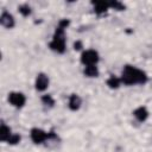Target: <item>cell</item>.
<instances>
[{
    "label": "cell",
    "mask_w": 152,
    "mask_h": 152,
    "mask_svg": "<svg viewBox=\"0 0 152 152\" xmlns=\"http://www.w3.org/2000/svg\"><path fill=\"white\" fill-rule=\"evenodd\" d=\"M8 101H10V103L12 106H14L17 108H20V107H23L25 104L26 99H25V95L24 94L18 93V91H12L8 95Z\"/></svg>",
    "instance_id": "obj_4"
},
{
    "label": "cell",
    "mask_w": 152,
    "mask_h": 152,
    "mask_svg": "<svg viewBox=\"0 0 152 152\" xmlns=\"http://www.w3.org/2000/svg\"><path fill=\"white\" fill-rule=\"evenodd\" d=\"M42 102H43V104H45L48 107H53V104H55V100L52 99L51 95H43Z\"/></svg>",
    "instance_id": "obj_14"
},
{
    "label": "cell",
    "mask_w": 152,
    "mask_h": 152,
    "mask_svg": "<svg viewBox=\"0 0 152 152\" xmlns=\"http://www.w3.org/2000/svg\"><path fill=\"white\" fill-rule=\"evenodd\" d=\"M0 23L6 28H12L14 26V18H13L12 14H10L6 11H4L2 14H1V17H0Z\"/></svg>",
    "instance_id": "obj_7"
},
{
    "label": "cell",
    "mask_w": 152,
    "mask_h": 152,
    "mask_svg": "<svg viewBox=\"0 0 152 152\" xmlns=\"http://www.w3.org/2000/svg\"><path fill=\"white\" fill-rule=\"evenodd\" d=\"M133 114H134V116H135V119L138 120V121H145L146 119H147V116H148V112H147V109L145 108V107H138L134 112H133Z\"/></svg>",
    "instance_id": "obj_8"
},
{
    "label": "cell",
    "mask_w": 152,
    "mask_h": 152,
    "mask_svg": "<svg viewBox=\"0 0 152 152\" xmlns=\"http://www.w3.org/2000/svg\"><path fill=\"white\" fill-rule=\"evenodd\" d=\"M120 78H118V77H115V76H110L109 78H108V81H107V86L109 87V88H112V89H116V88H119V86H120Z\"/></svg>",
    "instance_id": "obj_13"
},
{
    "label": "cell",
    "mask_w": 152,
    "mask_h": 152,
    "mask_svg": "<svg viewBox=\"0 0 152 152\" xmlns=\"http://www.w3.org/2000/svg\"><path fill=\"white\" fill-rule=\"evenodd\" d=\"M19 12H20L24 17H27V15L31 13V8H30L28 5H21V6H19Z\"/></svg>",
    "instance_id": "obj_15"
},
{
    "label": "cell",
    "mask_w": 152,
    "mask_h": 152,
    "mask_svg": "<svg viewBox=\"0 0 152 152\" xmlns=\"http://www.w3.org/2000/svg\"><path fill=\"white\" fill-rule=\"evenodd\" d=\"M84 75H87L88 77H97L99 70H97L96 65H88V66H86Z\"/></svg>",
    "instance_id": "obj_12"
},
{
    "label": "cell",
    "mask_w": 152,
    "mask_h": 152,
    "mask_svg": "<svg viewBox=\"0 0 152 152\" xmlns=\"http://www.w3.org/2000/svg\"><path fill=\"white\" fill-rule=\"evenodd\" d=\"M94 6H95V12L97 14H101V13H104L107 11V8L109 7V4L108 2H93Z\"/></svg>",
    "instance_id": "obj_11"
},
{
    "label": "cell",
    "mask_w": 152,
    "mask_h": 152,
    "mask_svg": "<svg viewBox=\"0 0 152 152\" xmlns=\"http://www.w3.org/2000/svg\"><path fill=\"white\" fill-rule=\"evenodd\" d=\"M81 97L76 94H71L70 99H69V108L71 110H77L81 107Z\"/></svg>",
    "instance_id": "obj_9"
},
{
    "label": "cell",
    "mask_w": 152,
    "mask_h": 152,
    "mask_svg": "<svg viewBox=\"0 0 152 152\" xmlns=\"http://www.w3.org/2000/svg\"><path fill=\"white\" fill-rule=\"evenodd\" d=\"M49 138V133L44 132L40 128H32L31 129V139L34 144H42L46 141Z\"/></svg>",
    "instance_id": "obj_5"
},
{
    "label": "cell",
    "mask_w": 152,
    "mask_h": 152,
    "mask_svg": "<svg viewBox=\"0 0 152 152\" xmlns=\"http://www.w3.org/2000/svg\"><path fill=\"white\" fill-rule=\"evenodd\" d=\"M69 25V20L68 19H62L58 24V26L56 27L53 38L51 40V43L49 44L50 49L58 52V53H63L65 51V33L64 30L66 28V26Z\"/></svg>",
    "instance_id": "obj_2"
},
{
    "label": "cell",
    "mask_w": 152,
    "mask_h": 152,
    "mask_svg": "<svg viewBox=\"0 0 152 152\" xmlns=\"http://www.w3.org/2000/svg\"><path fill=\"white\" fill-rule=\"evenodd\" d=\"M11 135H12L11 128H10L8 126H6V125L2 122V124H1V127H0V140H1V141H7Z\"/></svg>",
    "instance_id": "obj_10"
},
{
    "label": "cell",
    "mask_w": 152,
    "mask_h": 152,
    "mask_svg": "<svg viewBox=\"0 0 152 152\" xmlns=\"http://www.w3.org/2000/svg\"><path fill=\"white\" fill-rule=\"evenodd\" d=\"M109 6H110V7H114V8H116V10H119V11L125 10V6H124L122 4H120V2H118V1L110 2V4H109Z\"/></svg>",
    "instance_id": "obj_17"
},
{
    "label": "cell",
    "mask_w": 152,
    "mask_h": 152,
    "mask_svg": "<svg viewBox=\"0 0 152 152\" xmlns=\"http://www.w3.org/2000/svg\"><path fill=\"white\" fill-rule=\"evenodd\" d=\"M81 62L88 65H95L99 62V53L95 50H86L81 56Z\"/></svg>",
    "instance_id": "obj_3"
},
{
    "label": "cell",
    "mask_w": 152,
    "mask_h": 152,
    "mask_svg": "<svg viewBox=\"0 0 152 152\" xmlns=\"http://www.w3.org/2000/svg\"><path fill=\"white\" fill-rule=\"evenodd\" d=\"M121 81L127 86L142 84L147 81V75L142 70H140L135 66L126 65L121 74Z\"/></svg>",
    "instance_id": "obj_1"
},
{
    "label": "cell",
    "mask_w": 152,
    "mask_h": 152,
    "mask_svg": "<svg viewBox=\"0 0 152 152\" xmlns=\"http://www.w3.org/2000/svg\"><path fill=\"white\" fill-rule=\"evenodd\" d=\"M19 141H20V135H19V134H12V135L10 137V139L7 140V142L11 144V145H15V144H18Z\"/></svg>",
    "instance_id": "obj_16"
},
{
    "label": "cell",
    "mask_w": 152,
    "mask_h": 152,
    "mask_svg": "<svg viewBox=\"0 0 152 152\" xmlns=\"http://www.w3.org/2000/svg\"><path fill=\"white\" fill-rule=\"evenodd\" d=\"M48 87H49V77L43 72L38 74L37 78H36V89L39 91H43Z\"/></svg>",
    "instance_id": "obj_6"
},
{
    "label": "cell",
    "mask_w": 152,
    "mask_h": 152,
    "mask_svg": "<svg viewBox=\"0 0 152 152\" xmlns=\"http://www.w3.org/2000/svg\"><path fill=\"white\" fill-rule=\"evenodd\" d=\"M81 48H82V43H81V42H75L74 49H75V50H80Z\"/></svg>",
    "instance_id": "obj_18"
}]
</instances>
